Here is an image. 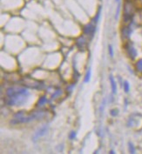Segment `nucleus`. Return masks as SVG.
I'll return each mask as SVG.
<instances>
[{
    "label": "nucleus",
    "instance_id": "obj_1",
    "mask_svg": "<svg viewBox=\"0 0 142 154\" xmlns=\"http://www.w3.org/2000/svg\"><path fill=\"white\" fill-rule=\"evenodd\" d=\"M30 96L27 88L22 86H11L6 90L5 103L9 106H19L24 105Z\"/></svg>",
    "mask_w": 142,
    "mask_h": 154
},
{
    "label": "nucleus",
    "instance_id": "obj_2",
    "mask_svg": "<svg viewBox=\"0 0 142 154\" xmlns=\"http://www.w3.org/2000/svg\"><path fill=\"white\" fill-rule=\"evenodd\" d=\"M46 115L45 112L44 111H36L32 112L29 114H25L24 112H19L15 115L13 116L12 119L11 120V125H19V124H25V123H30L32 121L35 120H39L44 117Z\"/></svg>",
    "mask_w": 142,
    "mask_h": 154
},
{
    "label": "nucleus",
    "instance_id": "obj_3",
    "mask_svg": "<svg viewBox=\"0 0 142 154\" xmlns=\"http://www.w3.org/2000/svg\"><path fill=\"white\" fill-rule=\"evenodd\" d=\"M136 11V5L134 1L125 0L124 6H123V21L124 23H131L133 21V16Z\"/></svg>",
    "mask_w": 142,
    "mask_h": 154
},
{
    "label": "nucleus",
    "instance_id": "obj_4",
    "mask_svg": "<svg viewBox=\"0 0 142 154\" xmlns=\"http://www.w3.org/2000/svg\"><path fill=\"white\" fill-rule=\"evenodd\" d=\"M125 49H126V54L129 58L131 59H135V58L137 57V50L135 49V47L131 44V43H127L126 45H125Z\"/></svg>",
    "mask_w": 142,
    "mask_h": 154
},
{
    "label": "nucleus",
    "instance_id": "obj_5",
    "mask_svg": "<svg viewBox=\"0 0 142 154\" xmlns=\"http://www.w3.org/2000/svg\"><path fill=\"white\" fill-rule=\"evenodd\" d=\"M95 30H96V25H95V23L92 22L88 24H86L85 27H84V34L85 35H87V36H91L93 37L94 35V32H95Z\"/></svg>",
    "mask_w": 142,
    "mask_h": 154
},
{
    "label": "nucleus",
    "instance_id": "obj_6",
    "mask_svg": "<svg viewBox=\"0 0 142 154\" xmlns=\"http://www.w3.org/2000/svg\"><path fill=\"white\" fill-rule=\"evenodd\" d=\"M48 129H49V126H48L47 125H44V126L40 127V128H39L36 133H35V134L33 135V137H32L33 141H37L39 138L43 137V136H44V135L47 133Z\"/></svg>",
    "mask_w": 142,
    "mask_h": 154
},
{
    "label": "nucleus",
    "instance_id": "obj_7",
    "mask_svg": "<svg viewBox=\"0 0 142 154\" xmlns=\"http://www.w3.org/2000/svg\"><path fill=\"white\" fill-rule=\"evenodd\" d=\"M133 32V28L131 27V25L129 26H123L121 29V37L122 39L124 40H127L131 37V33Z\"/></svg>",
    "mask_w": 142,
    "mask_h": 154
},
{
    "label": "nucleus",
    "instance_id": "obj_8",
    "mask_svg": "<svg viewBox=\"0 0 142 154\" xmlns=\"http://www.w3.org/2000/svg\"><path fill=\"white\" fill-rule=\"evenodd\" d=\"M24 85L30 88H34V89H39L42 87V84L38 82V81H35V80H32V79H28L24 82Z\"/></svg>",
    "mask_w": 142,
    "mask_h": 154
},
{
    "label": "nucleus",
    "instance_id": "obj_9",
    "mask_svg": "<svg viewBox=\"0 0 142 154\" xmlns=\"http://www.w3.org/2000/svg\"><path fill=\"white\" fill-rule=\"evenodd\" d=\"M76 44H77V46H78V48H79L80 50L84 51V50L85 49V47H86V44H87L86 39H85L84 37L80 36L79 39H77V41H76Z\"/></svg>",
    "mask_w": 142,
    "mask_h": 154
},
{
    "label": "nucleus",
    "instance_id": "obj_10",
    "mask_svg": "<svg viewBox=\"0 0 142 154\" xmlns=\"http://www.w3.org/2000/svg\"><path fill=\"white\" fill-rule=\"evenodd\" d=\"M109 79H110V83H111V86H112L113 94H116L117 93V83L115 82V80H114L113 76H110Z\"/></svg>",
    "mask_w": 142,
    "mask_h": 154
},
{
    "label": "nucleus",
    "instance_id": "obj_11",
    "mask_svg": "<svg viewBox=\"0 0 142 154\" xmlns=\"http://www.w3.org/2000/svg\"><path fill=\"white\" fill-rule=\"evenodd\" d=\"M47 103V98L45 97H41L38 102V106L39 107H41V106H44L45 104Z\"/></svg>",
    "mask_w": 142,
    "mask_h": 154
},
{
    "label": "nucleus",
    "instance_id": "obj_12",
    "mask_svg": "<svg viewBox=\"0 0 142 154\" xmlns=\"http://www.w3.org/2000/svg\"><path fill=\"white\" fill-rule=\"evenodd\" d=\"M135 67H136V70H137L139 72H142V58L139 59V60L136 62Z\"/></svg>",
    "mask_w": 142,
    "mask_h": 154
},
{
    "label": "nucleus",
    "instance_id": "obj_13",
    "mask_svg": "<svg viewBox=\"0 0 142 154\" xmlns=\"http://www.w3.org/2000/svg\"><path fill=\"white\" fill-rule=\"evenodd\" d=\"M123 87H124L125 92L128 93V92H129V90H130V85H129L128 81H124V83H123Z\"/></svg>",
    "mask_w": 142,
    "mask_h": 154
},
{
    "label": "nucleus",
    "instance_id": "obj_14",
    "mask_svg": "<svg viewBox=\"0 0 142 154\" xmlns=\"http://www.w3.org/2000/svg\"><path fill=\"white\" fill-rule=\"evenodd\" d=\"M128 149H129L130 153H135V152H136V150H135V147H134L133 144V143H131V142H129V143H128Z\"/></svg>",
    "mask_w": 142,
    "mask_h": 154
},
{
    "label": "nucleus",
    "instance_id": "obj_15",
    "mask_svg": "<svg viewBox=\"0 0 142 154\" xmlns=\"http://www.w3.org/2000/svg\"><path fill=\"white\" fill-rule=\"evenodd\" d=\"M90 79H91V70H88L87 71V72H86V74H85V83H89V81H90Z\"/></svg>",
    "mask_w": 142,
    "mask_h": 154
},
{
    "label": "nucleus",
    "instance_id": "obj_16",
    "mask_svg": "<svg viewBox=\"0 0 142 154\" xmlns=\"http://www.w3.org/2000/svg\"><path fill=\"white\" fill-rule=\"evenodd\" d=\"M61 94H62V91L61 90H57L53 94H52V98H56V97H58L59 96H60Z\"/></svg>",
    "mask_w": 142,
    "mask_h": 154
},
{
    "label": "nucleus",
    "instance_id": "obj_17",
    "mask_svg": "<svg viewBox=\"0 0 142 154\" xmlns=\"http://www.w3.org/2000/svg\"><path fill=\"white\" fill-rule=\"evenodd\" d=\"M100 9L99 10V11H98V13H97V16H95V18L93 20V22L96 24V23L99 21V19H100Z\"/></svg>",
    "mask_w": 142,
    "mask_h": 154
},
{
    "label": "nucleus",
    "instance_id": "obj_18",
    "mask_svg": "<svg viewBox=\"0 0 142 154\" xmlns=\"http://www.w3.org/2000/svg\"><path fill=\"white\" fill-rule=\"evenodd\" d=\"M110 114L113 116V117H116V116L119 114V110L118 109H113L110 112Z\"/></svg>",
    "mask_w": 142,
    "mask_h": 154
},
{
    "label": "nucleus",
    "instance_id": "obj_19",
    "mask_svg": "<svg viewBox=\"0 0 142 154\" xmlns=\"http://www.w3.org/2000/svg\"><path fill=\"white\" fill-rule=\"evenodd\" d=\"M108 51H109V54L111 57H113V48L112 45H109L108 46Z\"/></svg>",
    "mask_w": 142,
    "mask_h": 154
},
{
    "label": "nucleus",
    "instance_id": "obj_20",
    "mask_svg": "<svg viewBox=\"0 0 142 154\" xmlns=\"http://www.w3.org/2000/svg\"><path fill=\"white\" fill-rule=\"evenodd\" d=\"M69 138H70V139H74L76 138V133L75 132H72L70 133V135H69Z\"/></svg>",
    "mask_w": 142,
    "mask_h": 154
},
{
    "label": "nucleus",
    "instance_id": "obj_21",
    "mask_svg": "<svg viewBox=\"0 0 142 154\" xmlns=\"http://www.w3.org/2000/svg\"><path fill=\"white\" fill-rule=\"evenodd\" d=\"M73 87H74V85H71L70 87H68V88H67V91L69 90L70 92H72V89H73Z\"/></svg>",
    "mask_w": 142,
    "mask_h": 154
},
{
    "label": "nucleus",
    "instance_id": "obj_22",
    "mask_svg": "<svg viewBox=\"0 0 142 154\" xmlns=\"http://www.w3.org/2000/svg\"><path fill=\"white\" fill-rule=\"evenodd\" d=\"M116 2H120V0H116Z\"/></svg>",
    "mask_w": 142,
    "mask_h": 154
},
{
    "label": "nucleus",
    "instance_id": "obj_23",
    "mask_svg": "<svg viewBox=\"0 0 142 154\" xmlns=\"http://www.w3.org/2000/svg\"><path fill=\"white\" fill-rule=\"evenodd\" d=\"M130 1H134V0H130Z\"/></svg>",
    "mask_w": 142,
    "mask_h": 154
}]
</instances>
